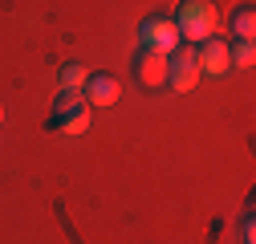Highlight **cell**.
<instances>
[{
	"mask_svg": "<svg viewBox=\"0 0 256 244\" xmlns=\"http://www.w3.org/2000/svg\"><path fill=\"white\" fill-rule=\"evenodd\" d=\"M175 28H179V37H183L187 45L208 41L216 28H220V8H216V0H183L179 12H175Z\"/></svg>",
	"mask_w": 256,
	"mask_h": 244,
	"instance_id": "6da1fadb",
	"label": "cell"
},
{
	"mask_svg": "<svg viewBox=\"0 0 256 244\" xmlns=\"http://www.w3.org/2000/svg\"><path fill=\"white\" fill-rule=\"evenodd\" d=\"M49 130H61V134H86L90 130V106L82 98V90H61L57 94L53 114H49Z\"/></svg>",
	"mask_w": 256,
	"mask_h": 244,
	"instance_id": "7a4b0ae2",
	"label": "cell"
},
{
	"mask_svg": "<svg viewBox=\"0 0 256 244\" xmlns=\"http://www.w3.org/2000/svg\"><path fill=\"white\" fill-rule=\"evenodd\" d=\"M196 82H200V53L196 45L183 41L167 53V86L175 94H187V90H196Z\"/></svg>",
	"mask_w": 256,
	"mask_h": 244,
	"instance_id": "3957f363",
	"label": "cell"
},
{
	"mask_svg": "<svg viewBox=\"0 0 256 244\" xmlns=\"http://www.w3.org/2000/svg\"><path fill=\"white\" fill-rule=\"evenodd\" d=\"M175 45H183L179 28H175V16L167 12H154L138 24V49H154V53H171Z\"/></svg>",
	"mask_w": 256,
	"mask_h": 244,
	"instance_id": "277c9868",
	"label": "cell"
},
{
	"mask_svg": "<svg viewBox=\"0 0 256 244\" xmlns=\"http://www.w3.org/2000/svg\"><path fill=\"white\" fill-rule=\"evenodd\" d=\"M196 53H200V74H208V78H224V74L232 70L228 37H220V33H212L208 41H200V45H196Z\"/></svg>",
	"mask_w": 256,
	"mask_h": 244,
	"instance_id": "5b68a950",
	"label": "cell"
},
{
	"mask_svg": "<svg viewBox=\"0 0 256 244\" xmlns=\"http://www.w3.org/2000/svg\"><path fill=\"white\" fill-rule=\"evenodd\" d=\"M134 82H138L142 90H163V86H167V53L138 49V53H134Z\"/></svg>",
	"mask_w": 256,
	"mask_h": 244,
	"instance_id": "8992f818",
	"label": "cell"
},
{
	"mask_svg": "<svg viewBox=\"0 0 256 244\" xmlns=\"http://www.w3.org/2000/svg\"><path fill=\"white\" fill-rule=\"evenodd\" d=\"M82 98H86V106H114L118 98H122V82L114 78V74H90L86 78V86H82Z\"/></svg>",
	"mask_w": 256,
	"mask_h": 244,
	"instance_id": "52a82bcc",
	"label": "cell"
},
{
	"mask_svg": "<svg viewBox=\"0 0 256 244\" xmlns=\"http://www.w3.org/2000/svg\"><path fill=\"white\" fill-rule=\"evenodd\" d=\"M252 37H256V8L252 4L232 8V41H252Z\"/></svg>",
	"mask_w": 256,
	"mask_h": 244,
	"instance_id": "ba28073f",
	"label": "cell"
},
{
	"mask_svg": "<svg viewBox=\"0 0 256 244\" xmlns=\"http://www.w3.org/2000/svg\"><path fill=\"white\" fill-rule=\"evenodd\" d=\"M86 78H90V70L82 66V61H66V66L57 70V82H61V90H82V86H86Z\"/></svg>",
	"mask_w": 256,
	"mask_h": 244,
	"instance_id": "9c48e42d",
	"label": "cell"
},
{
	"mask_svg": "<svg viewBox=\"0 0 256 244\" xmlns=\"http://www.w3.org/2000/svg\"><path fill=\"white\" fill-rule=\"evenodd\" d=\"M228 57H232V66L248 70L252 61H256V45L252 41H228Z\"/></svg>",
	"mask_w": 256,
	"mask_h": 244,
	"instance_id": "30bf717a",
	"label": "cell"
},
{
	"mask_svg": "<svg viewBox=\"0 0 256 244\" xmlns=\"http://www.w3.org/2000/svg\"><path fill=\"white\" fill-rule=\"evenodd\" d=\"M0 126H4V102H0Z\"/></svg>",
	"mask_w": 256,
	"mask_h": 244,
	"instance_id": "8fae6325",
	"label": "cell"
}]
</instances>
